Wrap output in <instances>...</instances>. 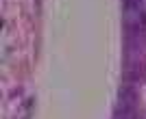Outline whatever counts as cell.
<instances>
[{
	"label": "cell",
	"mask_w": 146,
	"mask_h": 119,
	"mask_svg": "<svg viewBox=\"0 0 146 119\" xmlns=\"http://www.w3.org/2000/svg\"><path fill=\"white\" fill-rule=\"evenodd\" d=\"M116 119H135L133 104H120V110L116 113Z\"/></svg>",
	"instance_id": "6da1fadb"
},
{
	"label": "cell",
	"mask_w": 146,
	"mask_h": 119,
	"mask_svg": "<svg viewBox=\"0 0 146 119\" xmlns=\"http://www.w3.org/2000/svg\"><path fill=\"white\" fill-rule=\"evenodd\" d=\"M120 104H133L135 106V91L131 87H124L120 93Z\"/></svg>",
	"instance_id": "7a4b0ae2"
}]
</instances>
